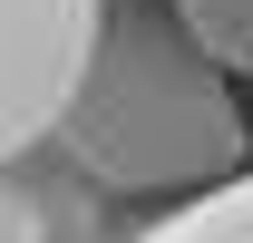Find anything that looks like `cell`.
<instances>
[{"instance_id": "cell-2", "label": "cell", "mask_w": 253, "mask_h": 243, "mask_svg": "<svg viewBox=\"0 0 253 243\" xmlns=\"http://www.w3.org/2000/svg\"><path fill=\"white\" fill-rule=\"evenodd\" d=\"M97 30H107L97 0H0V165L59 136Z\"/></svg>"}, {"instance_id": "cell-3", "label": "cell", "mask_w": 253, "mask_h": 243, "mask_svg": "<svg viewBox=\"0 0 253 243\" xmlns=\"http://www.w3.org/2000/svg\"><path fill=\"white\" fill-rule=\"evenodd\" d=\"M136 243H253V165L234 185H205L195 204H175L166 224H146Z\"/></svg>"}, {"instance_id": "cell-4", "label": "cell", "mask_w": 253, "mask_h": 243, "mask_svg": "<svg viewBox=\"0 0 253 243\" xmlns=\"http://www.w3.org/2000/svg\"><path fill=\"white\" fill-rule=\"evenodd\" d=\"M175 20H185L234 78H253V0H175Z\"/></svg>"}, {"instance_id": "cell-1", "label": "cell", "mask_w": 253, "mask_h": 243, "mask_svg": "<svg viewBox=\"0 0 253 243\" xmlns=\"http://www.w3.org/2000/svg\"><path fill=\"white\" fill-rule=\"evenodd\" d=\"M59 156L107 195H205L253 165V126L234 107V68L175 10H126L78 68Z\"/></svg>"}]
</instances>
